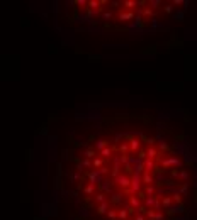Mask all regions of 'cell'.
Here are the masks:
<instances>
[{"label":"cell","mask_w":197,"mask_h":220,"mask_svg":"<svg viewBox=\"0 0 197 220\" xmlns=\"http://www.w3.org/2000/svg\"><path fill=\"white\" fill-rule=\"evenodd\" d=\"M54 196L66 220H190L196 146L189 127L160 105H90L59 142Z\"/></svg>","instance_id":"6da1fadb"},{"label":"cell","mask_w":197,"mask_h":220,"mask_svg":"<svg viewBox=\"0 0 197 220\" xmlns=\"http://www.w3.org/2000/svg\"><path fill=\"white\" fill-rule=\"evenodd\" d=\"M182 2L163 0H119V2H70L66 4L68 24H77L95 32H151L172 22Z\"/></svg>","instance_id":"7a4b0ae2"}]
</instances>
